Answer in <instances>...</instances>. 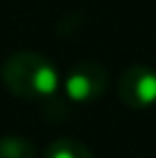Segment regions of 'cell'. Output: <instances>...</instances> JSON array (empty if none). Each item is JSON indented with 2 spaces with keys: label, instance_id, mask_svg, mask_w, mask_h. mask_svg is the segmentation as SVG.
<instances>
[{
  "label": "cell",
  "instance_id": "1",
  "mask_svg": "<svg viewBox=\"0 0 156 158\" xmlns=\"http://www.w3.org/2000/svg\"><path fill=\"white\" fill-rule=\"evenodd\" d=\"M0 78L14 96L41 101L55 96L60 89V71L44 53L19 51L2 62Z\"/></svg>",
  "mask_w": 156,
  "mask_h": 158
},
{
  "label": "cell",
  "instance_id": "3",
  "mask_svg": "<svg viewBox=\"0 0 156 158\" xmlns=\"http://www.w3.org/2000/svg\"><path fill=\"white\" fill-rule=\"evenodd\" d=\"M120 101L131 110H147L156 106V71L142 64L122 71L117 83Z\"/></svg>",
  "mask_w": 156,
  "mask_h": 158
},
{
  "label": "cell",
  "instance_id": "4",
  "mask_svg": "<svg viewBox=\"0 0 156 158\" xmlns=\"http://www.w3.org/2000/svg\"><path fill=\"white\" fill-rule=\"evenodd\" d=\"M44 158H94V154L90 151V147H85L78 140L62 138V140H55L53 144H48Z\"/></svg>",
  "mask_w": 156,
  "mask_h": 158
},
{
  "label": "cell",
  "instance_id": "2",
  "mask_svg": "<svg viewBox=\"0 0 156 158\" xmlns=\"http://www.w3.org/2000/svg\"><path fill=\"white\" fill-rule=\"evenodd\" d=\"M108 87V69L99 62H78L62 80V89L71 103H92Z\"/></svg>",
  "mask_w": 156,
  "mask_h": 158
},
{
  "label": "cell",
  "instance_id": "5",
  "mask_svg": "<svg viewBox=\"0 0 156 158\" xmlns=\"http://www.w3.org/2000/svg\"><path fill=\"white\" fill-rule=\"evenodd\" d=\"M37 149L28 138L2 135L0 138V158H35Z\"/></svg>",
  "mask_w": 156,
  "mask_h": 158
}]
</instances>
